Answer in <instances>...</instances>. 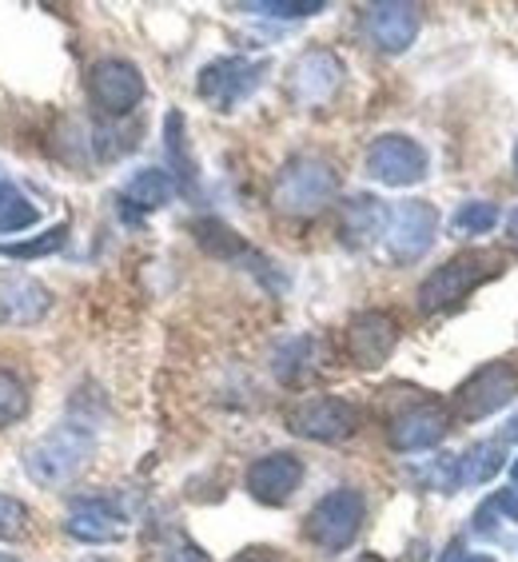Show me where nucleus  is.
<instances>
[{
    "label": "nucleus",
    "mask_w": 518,
    "mask_h": 562,
    "mask_svg": "<svg viewBox=\"0 0 518 562\" xmlns=\"http://www.w3.org/2000/svg\"><path fill=\"white\" fill-rule=\"evenodd\" d=\"M33 400H29V383H24L16 371L0 368V431L12 427V423H21L29 415Z\"/></svg>",
    "instance_id": "nucleus-25"
},
{
    "label": "nucleus",
    "mask_w": 518,
    "mask_h": 562,
    "mask_svg": "<svg viewBox=\"0 0 518 562\" xmlns=\"http://www.w3.org/2000/svg\"><path fill=\"white\" fill-rule=\"evenodd\" d=\"M395 344H399V324L387 312H379V307L359 312L347 324V356H351L356 368H368V371L383 368L391 359V351H395Z\"/></svg>",
    "instance_id": "nucleus-14"
},
{
    "label": "nucleus",
    "mask_w": 518,
    "mask_h": 562,
    "mask_svg": "<svg viewBox=\"0 0 518 562\" xmlns=\"http://www.w3.org/2000/svg\"><path fill=\"white\" fill-rule=\"evenodd\" d=\"M447 427H451V415H447L443 403H415L407 412H399L391 419L387 427V439L391 447L399 454H415V451H427V447H439L443 443Z\"/></svg>",
    "instance_id": "nucleus-15"
},
{
    "label": "nucleus",
    "mask_w": 518,
    "mask_h": 562,
    "mask_svg": "<svg viewBox=\"0 0 518 562\" xmlns=\"http://www.w3.org/2000/svg\"><path fill=\"white\" fill-rule=\"evenodd\" d=\"M16 195H21V192H16V188H12L9 180H0V207H4V204H12V200H16Z\"/></svg>",
    "instance_id": "nucleus-34"
},
{
    "label": "nucleus",
    "mask_w": 518,
    "mask_h": 562,
    "mask_svg": "<svg viewBox=\"0 0 518 562\" xmlns=\"http://www.w3.org/2000/svg\"><path fill=\"white\" fill-rule=\"evenodd\" d=\"M29 507H24L21 498H12L0 491V542H21L29 535Z\"/></svg>",
    "instance_id": "nucleus-27"
},
{
    "label": "nucleus",
    "mask_w": 518,
    "mask_h": 562,
    "mask_svg": "<svg viewBox=\"0 0 518 562\" xmlns=\"http://www.w3.org/2000/svg\"><path fill=\"white\" fill-rule=\"evenodd\" d=\"M300 483H303V459L292 451L259 454L256 463L248 467V475H244L248 495L256 498V503H263V507H283V503H292Z\"/></svg>",
    "instance_id": "nucleus-12"
},
{
    "label": "nucleus",
    "mask_w": 518,
    "mask_h": 562,
    "mask_svg": "<svg viewBox=\"0 0 518 562\" xmlns=\"http://www.w3.org/2000/svg\"><path fill=\"white\" fill-rule=\"evenodd\" d=\"M268 76V60H248V56H219L212 65L200 68L195 92L204 104L216 112H236L248 97H256V88Z\"/></svg>",
    "instance_id": "nucleus-5"
},
{
    "label": "nucleus",
    "mask_w": 518,
    "mask_h": 562,
    "mask_svg": "<svg viewBox=\"0 0 518 562\" xmlns=\"http://www.w3.org/2000/svg\"><path fill=\"white\" fill-rule=\"evenodd\" d=\"M435 236H439V212L427 200H407L391 212L387 224V251L395 263H415L431 251Z\"/></svg>",
    "instance_id": "nucleus-11"
},
{
    "label": "nucleus",
    "mask_w": 518,
    "mask_h": 562,
    "mask_svg": "<svg viewBox=\"0 0 518 562\" xmlns=\"http://www.w3.org/2000/svg\"><path fill=\"white\" fill-rule=\"evenodd\" d=\"M427 168H431V156L419 140L399 136V132H387L379 136L368 148V176L387 188H410L427 180Z\"/></svg>",
    "instance_id": "nucleus-7"
},
{
    "label": "nucleus",
    "mask_w": 518,
    "mask_h": 562,
    "mask_svg": "<svg viewBox=\"0 0 518 562\" xmlns=\"http://www.w3.org/2000/svg\"><path fill=\"white\" fill-rule=\"evenodd\" d=\"M391 212L379 195H351L339 207V236L347 248H371L379 236H387Z\"/></svg>",
    "instance_id": "nucleus-19"
},
{
    "label": "nucleus",
    "mask_w": 518,
    "mask_h": 562,
    "mask_svg": "<svg viewBox=\"0 0 518 562\" xmlns=\"http://www.w3.org/2000/svg\"><path fill=\"white\" fill-rule=\"evenodd\" d=\"M164 151H168V160H172V172H176V188H195V160H192V148H188V124H184V112H168L164 116Z\"/></svg>",
    "instance_id": "nucleus-23"
},
{
    "label": "nucleus",
    "mask_w": 518,
    "mask_h": 562,
    "mask_svg": "<svg viewBox=\"0 0 518 562\" xmlns=\"http://www.w3.org/2000/svg\"><path fill=\"white\" fill-rule=\"evenodd\" d=\"M503 239H507L510 251H518V207L507 216V236H503Z\"/></svg>",
    "instance_id": "nucleus-33"
},
{
    "label": "nucleus",
    "mask_w": 518,
    "mask_h": 562,
    "mask_svg": "<svg viewBox=\"0 0 518 562\" xmlns=\"http://www.w3.org/2000/svg\"><path fill=\"white\" fill-rule=\"evenodd\" d=\"M503 212L495 204H486V200H475V204H463L454 212V232L459 236H486V232H495Z\"/></svg>",
    "instance_id": "nucleus-26"
},
{
    "label": "nucleus",
    "mask_w": 518,
    "mask_h": 562,
    "mask_svg": "<svg viewBox=\"0 0 518 562\" xmlns=\"http://www.w3.org/2000/svg\"><path fill=\"white\" fill-rule=\"evenodd\" d=\"M65 530L76 542L109 547V542L124 539V515L112 507L109 498H80V503H72V510H68Z\"/></svg>",
    "instance_id": "nucleus-17"
},
{
    "label": "nucleus",
    "mask_w": 518,
    "mask_h": 562,
    "mask_svg": "<svg viewBox=\"0 0 518 562\" xmlns=\"http://www.w3.org/2000/svg\"><path fill=\"white\" fill-rule=\"evenodd\" d=\"M515 172H518V148H515Z\"/></svg>",
    "instance_id": "nucleus-39"
},
{
    "label": "nucleus",
    "mask_w": 518,
    "mask_h": 562,
    "mask_svg": "<svg viewBox=\"0 0 518 562\" xmlns=\"http://www.w3.org/2000/svg\"><path fill=\"white\" fill-rule=\"evenodd\" d=\"M363 519H368V498H363V491L335 487V491H327L312 510H307V519H303V535H307L319 551L335 554V551H347V547L359 539Z\"/></svg>",
    "instance_id": "nucleus-3"
},
{
    "label": "nucleus",
    "mask_w": 518,
    "mask_h": 562,
    "mask_svg": "<svg viewBox=\"0 0 518 562\" xmlns=\"http://www.w3.org/2000/svg\"><path fill=\"white\" fill-rule=\"evenodd\" d=\"M271 371H275V379L288 383V387L303 383V379L315 371V339L312 336L283 339V344L275 347V356H271Z\"/></svg>",
    "instance_id": "nucleus-22"
},
{
    "label": "nucleus",
    "mask_w": 518,
    "mask_h": 562,
    "mask_svg": "<svg viewBox=\"0 0 518 562\" xmlns=\"http://www.w3.org/2000/svg\"><path fill=\"white\" fill-rule=\"evenodd\" d=\"M503 459H507V447L498 443V439H478L459 459V483L463 487H483V483H491L503 471Z\"/></svg>",
    "instance_id": "nucleus-21"
},
{
    "label": "nucleus",
    "mask_w": 518,
    "mask_h": 562,
    "mask_svg": "<svg viewBox=\"0 0 518 562\" xmlns=\"http://www.w3.org/2000/svg\"><path fill=\"white\" fill-rule=\"evenodd\" d=\"M368 36L379 53L399 56L407 53L415 36H419V9L403 4V0H383L368 9Z\"/></svg>",
    "instance_id": "nucleus-16"
},
{
    "label": "nucleus",
    "mask_w": 518,
    "mask_h": 562,
    "mask_svg": "<svg viewBox=\"0 0 518 562\" xmlns=\"http://www.w3.org/2000/svg\"><path fill=\"white\" fill-rule=\"evenodd\" d=\"M0 562H21V559H16V554H4V551H0Z\"/></svg>",
    "instance_id": "nucleus-37"
},
{
    "label": "nucleus",
    "mask_w": 518,
    "mask_h": 562,
    "mask_svg": "<svg viewBox=\"0 0 518 562\" xmlns=\"http://www.w3.org/2000/svg\"><path fill=\"white\" fill-rule=\"evenodd\" d=\"M495 271H498V260L491 251H463V256H454V260H447L443 268H435L431 276L419 283V292H415L419 312H427V315L447 312V307H454L459 300H466V295L475 292L478 283L491 280Z\"/></svg>",
    "instance_id": "nucleus-4"
},
{
    "label": "nucleus",
    "mask_w": 518,
    "mask_h": 562,
    "mask_svg": "<svg viewBox=\"0 0 518 562\" xmlns=\"http://www.w3.org/2000/svg\"><path fill=\"white\" fill-rule=\"evenodd\" d=\"M495 507H498V515H507L510 522H518V487L495 495Z\"/></svg>",
    "instance_id": "nucleus-31"
},
{
    "label": "nucleus",
    "mask_w": 518,
    "mask_h": 562,
    "mask_svg": "<svg viewBox=\"0 0 518 562\" xmlns=\"http://www.w3.org/2000/svg\"><path fill=\"white\" fill-rule=\"evenodd\" d=\"M503 439H507V443H510V439H518V415L507 423V435H503Z\"/></svg>",
    "instance_id": "nucleus-35"
},
{
    "label": "nucleus",
    "mask_w": 518,
    "mask_h": 562,
    "mask_svg": "<svg viewBox=\"0 0 518 562\" xmlns=\"http://www.w3.org/2000/svg\"><path fill=\"white\" fill-rule=\"evenodd\" d=\"M192 236H195V244L207 251V256H216V260H232V263H248L259 280H268V271H263V268H271V263L263 260V256H259V251L251 248V244L239 236V232H232L224 220H212V216L195 220Z\"/></svg>",
    "instance_id": "nucleus-18"
},
{
    "label": "nucleus",
    "mask_w": 518,
    "mask_h": 562,
    "mask_svg": "<svg viewBox=\"0 0 518 562\" xmlns=\"http://www.w3.org/2000/svg\"><path fill=\"white\" fill-rule=\"evenodd\" d=\"M244 12L295 21V16H315V12H324V0H259V4H244Z\"/></svg>",
    "instance_id": "nucleus-28"
},
{
    "label": "nucleus",
    "mask_w": 518,
    "mask_h": 562,
    "mask_svg": "<svg viewBox=\"0 0 518 562\" xmlns=\"http://www.w3.org/2000/svg\"><path fill=\"white\" fill-rule=\"evenodd\" d=\"M92 451H97V439H92L88 427H80V423H60V427L36 435L33 443L24 447L21 467L36 487H65V483H72V479L85 471Z\"/></svg>",
    "instance_id": "nucleus-1"
},
{
    "label": "nucleus",
    "mask_w": 518,
    "mask_h": 562,
    "mask_svg": "<svg viewBox=\"0 0 518 562\" xmlns=\"http://www.w3.org/2000/svg\"><path fill=\"white\" fill-rule=\"evenodd\" d=\"M232 562H283L280 551H271V547H248V551H239Z\"/></svg>",
    "instance_id": "nucleus-30"
},
{
    "label": "nucleus",
    "mask_w": 518,
    "mask_h": 562,
    "mask_svg": "<svg viewBox=\"0 0 518 562\" xmlns=\"http://www.w3.org/2000/svg\"><path fill=\"white\" fill-rule=\"evenodd\" d=\"M68 244V224L44 227L41 236L33 239H0V256H9V260H44V256H56V251Z\"/></svg>",
    "instance_id": "nucleus-24"
},
{
    "label": "nucleus",
    "mask_w": 518,
    "mask_h": 562,
    "mask_svg": "<svg viewBox=\"0 0 518 562\" xmlns=\"http://www.w3.org/2000/svg\"><path fill=\"white\" fill-rule=\"evenodd\" d=\"M356 562H383V559H379V554H359Z\"/></svg>",
    "instance_id": "nucleus-36"
},
{
    "label": "nucleus",
    "mask_w": 518,
    "mask_h": 562,
    "mask_svg": "<svg viewBox=\"0 0 518 562\" xmlns=\"http://www.w3.org/2000/svg\"><path fill=\"white\" fill-rule=\"evenodd\" d=\"M443 562H495V559H491V554H463V542H451Z\"/></svg>",
    "instance_id": "nucleus-32"
},
{
    "label": "nucleus",
    "mask_w": 518,
    "mask_h": 562,
    "mask_svg": "<svg viewBox=\"0 0 518 562\" xmlns=\"http://www.w3.org/2000/svg\"><path fill=\"white\" fill-rule=\"evenodd\" d=\"M515 395H518V368L507 363V359H495V363H483V368L459 387L454 407H459L463 419H486V415H495L498 407H507Z\"/></svg>",
    "instance_id": "nucleus-9"
},
{
    "label": "nucleus",
    "mask_w": 518,
    "mask_h": 562,
    "mask_svg": "<svg viewBox=\"0 0 518 562\" xmlns=\"http://www.w3.org/2000/svg\"><path fill=\"white\" fill-rule=\"evenodd\" d=\"M288 431L312 443H344L359 431V407L344 395H307L288 407Z\"/></svg>",
    "instance_id": "nucleus-6"
},
{
    "label": "nucleus",
    "mask_w": 518,
    "mask_h": 562,
    "mask_svg": "<svg viewBox=\"0 0 518 562\" xmlns=\"http://www.w3.org/2000/svg\"><path fill=\"white\" fill-rule=\"evenodd\" d=\"M36 220H41L36 204H29L24 195H16L12 204L0 207V236H16V232H24V227H33Z\"/></svg>",
    "instance_id": "nucleus-29"
},
{
    "label": "nucleus",
    "mask_w": 518,
    "mask_h": 562,
    "mask_svg": "<svg viewBox=\"0 0 518 562\" xmlns=\"http://www.w3.org/2000/svg\"><path fill=\"white\" fill-rule=\"evenodd\" d=\"M172 195H176L172 176L160 172V168H140V172L124 184L120 200H124V204H132V207H140V212H156V207L172 204Z\"/></svg>",
    "instance_id": "nucleus-20"
},
{
    "label": "nucleus",
    "mask_w": 518,
    "mask_h": 562,
    "mask_svg": "<svg viewBox=\"0 0 518 562\" xmlns=\"http://www.w3.org/2000/svg\"><path fill=\"white\" fill-rule=\"evenodd\" d=\"M88 562H109V559H88Z\"/></svg>",
    "instance_id": "nucleus-40"
},
{
    "label": "nucleus",
    "mask_w": 518,
    "mask_h": 562,
    "mask_svg": "<svg viewBox=\"0 0 518 562\" xmlns=\"http://www.w3.org/2000/svg\"><path fill=\"white\" fill-rule=\"evenodd\" d=\"M344 76L347 68L339 60V53H331V48H307L292 65V72H288V92L303 109H319V104H327L344 88Z\"/></svg>",
    "instance_id": "nucleus-10"
},
{
    "label": "nucleus",
    "mask_w": 518,
    "mask_h": 562,
    "mask_svg": "<svg viewBox=\"0 0 518 562\" xmlns=\"http://www.w3.org/2000/svg\"><path fill=\"white\" fill-rule=\"evenodd\" d=\"M335 195H339V172H335V164H327L324 156H312V151L292 156V160L280 168L275 184H271V204H275V212L292 220L319 216Z\"/></svg>",
    "instance_id": "nucleus-2"
},
{
    "label": "nucleus",
    "mask_w": 518,
    "mask_h": 562,
    "mask_svg": "<svg viewBox=\"0 0 518 562\" xmlns=\"http://www.w3.org/2000/svg\"><path fill=\"white\" fill-rule=\"evenodd\" d=\"M53 312V292L21 268H0V327H33Z\"/></svg>",
    "instance_id": "nucleus-13"
},
{
    "label": "nucleus",
    "mask_w": 518,
    "mask_h": 562,
    "mask_svg": "<svg viewBox=\"0 0 518 562\" xmlns=\"http://www.w3.org/2000/svg\"><path fill=\"white\" fill-rule=\"evenodd\" d=\"M510 479H515V483H518V459H515V463H510Z\"/></svg>",
    "instance_id": "nucleus-38"
},
{
    "label": "nucleus",
    "mask_w": 518,
    "mask_h": 562,
    "mask_svg": "<svg viewBox=\"0 0 518 562\" xmlns=\"http://www.w3.org/2000/svg\"><path fill=\"white\" fill-rule=\"evenodd\" d=\"M144 76L132 60H120V56H104L88 68V97L100 112L109 116H128L132 109H140L144 100Z\"/></svg>",
    "instance_id": "nucleus-8"
}]
</instances>
